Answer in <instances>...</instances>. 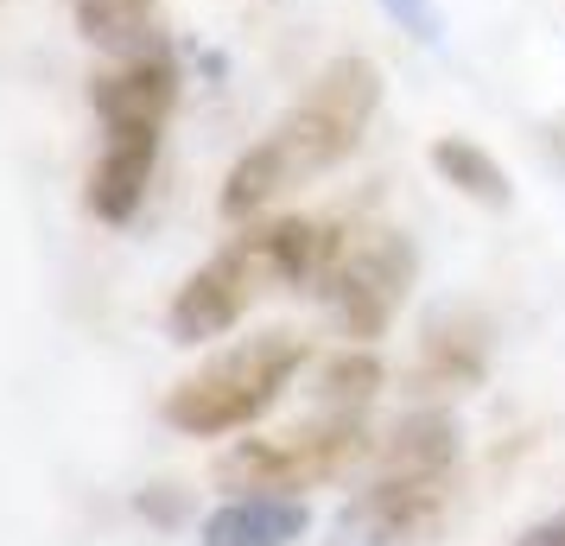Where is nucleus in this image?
<instances>
[{
	"label": "nucleus",
	"instance_id": "nucleus-1",
	"mask_svg": "<svg viewBox=\"0 0 565 546\" xmlns=\"http://www.w3.org/2000/svg\"><path fill=\"white\" fill-rule=\"evenodd\" d=\"M375 108H382V71L369 57H331L306 83V96L230 165V179H223V216L230 223H255L260 210L280 204L286 191H299L318 172L343 165L362 147Z\"/></svg>",
	"mask_w": 565,
	"mask_h": 546
},
{
	"label": "nucleus",
	"instance_id": "nucleus-2",
	"mask_svg": "<svg viewBox=\"0 0 565 546\" xmlns=\"http://www.w3.org/2000/svg\"><path fill=\"white\" fill-rule=\"evenodd\" d=\"M458 495V419L419 407L382 439L369 490L343 508V546H419L438 534Z\"/></svg>",
	"mask_w": 565,
	"mask_h": 546
},
{
	"label": "nucleus",
	"instance_id": "nucleus-3",
	"mask_svg": "<svg viewBox=\"0 0 565 546\" xmlns=\"http://www.w3.org/2000/svg\"><path fill=\"white\" fill-rule=\"evenodd\" d=\"M306 338L292 331H260V338L235 343L223 356H210L204 368H191L179 388L166 394V426L184 432V439H230V432H248L286 388L292 375L306 368Z\"/></svg>",
	"mask_w": 565,
	"mask_h": 546
},
{
	"label": "nucleus",
	"instance_id": "nucleus-4",
	"mask_svg": "<svg viewBox=\"0 0 565 546\" xmlns=\"http://www.w3.org/2000/svg\"><path fill=\"white\" fill-rule=\"evenodd\" d=\"M369 458V426L362 414H318L260 439H235L216 458V483L223 490H274V495H299L318 483H337Z\"/></svg>",
	"mask_w": 565,
	"mask_h": 546
},
{
	"label": "nucleus",
	"instance_id": "nucleus-5",
	"mask_svg": "<svg viewBox=\"0 0 565 546\" xmlns=\"http://www.w3.org/2000/svg\"><path fill=\"white\" fill-rule=\"evenodd\" d=\"M413 274H419V255H413L407 235L369 223V229H343L324 280L311 292L324 299V312L337 318V331L350 343H382L413 287Z\"/></svg>",
	"mask_w": 565,
	"mask_h": 546
},
{
	"label": "nucleus",
	"instance_id": "nucleus-6",
	"mask_svg": "<svg viewBox=\"0 0 565 546\" xmlns=\"http://www.w3.org/2000/svg\"><path fill=\"white\" fill-rule=\"evenodd\" d=\"M260 287H274V274H267V260H260L255 235L242 229L230 248H216V255L198 267V274H184V287L172 292V306H166V331L172 343H210L235 331L248 306L260 299Z\"/></svg>",
	"mask_w": 565,
	"mask_h": 546
},
{
	"label": "nucleus",
	"instance_id": "nucleus-7",
	"mask_svg": "<svg viewBox=\"0 0 565 546\" xmlns=\"http://www.w3.org/2000/svg\"><path fill=\"white\" fill-rule=\"evenodd\" d=\"M89 108L103 128H166L179 108V64L159 45H140L121 64L89 77Z\"/></svg>",
	"mask_w": 565,
	"mask_h": 546
},
{
	"label": "nucleus",
	"instance_id": "nucleus-8",
	"mask_svg": "<svg viewBox=\"0 0 565 546\" xmlns=\"http://www.w3.org/2000/svg\"><path fill=\"white\" fill-rule=\"evenodd\" d=\"M159 140H166V128H103V153L89 159V184H83V204L96 223H108V229L134 223V210L147 204V184L159 172Z\"/></svg>",
	"mask_w": 565,
	"mask_h": 546
},
{
	"label": "nucleus",
	"instance_id": "nucleus-9",
	"mask_svg": "<svg viewBox=\"0 0 565 546\" xmlns=\"http://www.w3.org/2000/svg\"><path fill=\"white\" fill-rule=\"evenodd\" d=\"M248 235H255L274 287H318L343 242V229H331L324 216H274V223H248Z\"/></svg>",
	"mask_w": 565,
	"mask_h": 546
},
{
	"label": "nucleus",
	"instance_id": "nucleus-10",
	"mask_svg": "<svg viewBox=\"0 0 565 546\" xmlns=\"http://www.w3.org/2000/svg\"><path fill=\"white\" fill-rule=\"evenodd\" d=\"M306 527H311V515L299 495L242 490L204 521V546H292Z\"/></svg>",
	"mask_w": 565,
	"mask_h": 546
},
{
	"label": "nucleus",
	"instance_id": "nucleus-11",
	"mask_svg": "<svg viewBox=\"0 0 565 546\" xmlns=\"http://www.w3.org/2000/svg\"><path fill=\"white\" fill-rule=\"evenodd\" d=\"M483 356H489V338L477 318H451V324H433L426 331V356H419V388L433 394H458L483 375Z\"/></svg>",
	"mask_w": 565,
	"mask_h": 546
},
{
	"label": "nucleus",
	"instance_id": "nucleus-12",
	"mask_svg": "<svg viewBox=\"0 0 565 546\" xmlns=\"http://www.w3.org/2000/svg\"><path fill=\"white\" fill-rule=\"evenodd\" d=\"M433 172L451 191H463L470 204H489V210H502L509 204V172L495 165V159L477 147V140H463V133H445V140H433Z\"/></svg>",
	"mask_w": 565,
	"mask_h": 546
},
{
	"label": "nucleus",
	"instance_id": "nucleus-13",
	"mask_svg": "<svg viewBox=\"0 0 565 546\" xmlns=\"http://www.w3.org/2000/svg\"><path fill=\"white\" fill-rule=\"evenodd\" d=\"M71 13H77L83 39H89L96 52H115V57L140 52L147 32H153V0H77Z\"/></svg>",
	"mask_w": 565,
	"mask_h": 546
},
{
	"label": "nucleus",
	"instance_id": "nucleus-14",
	"mask_svg": "<svg viewBox=\"0 0 565 546\" xmlns=\"http://www.w3.org/2000/svg\"><path fill=\"white\" fill-rule=\"evenodd\" d=\"M382 388V363H375V350L369 343H350V350H337L331 363L318 368V400H324V414H362L369 400Z\"/></svg>",
	"mask_w": 565,
	"mask_h": 546
},
{
	"label": "nucleus",
	"instance_id": "nucleus-15",
	"mask_svg": "<svg viewBox=\"0 0 565 546\" xmlns=\"http://www.w3.org/2000/svg\"><path fill=\"white\" fill-rule=\"evenodd\" d=\"M382 7L401 20V32L419 39V45H438V7L433 0H382Z\"/></svg>",
	"mask_w": 565,
	"mask_h": 546
},
{
	"label": "nucleus",
	"instance_id": "nucleus-16",
	"mask_svg": "<svg viewBox=\"0 0 565 546\" xmlns=\"http://www.w3.org/2000/svg\"><path fill=\"white\" fill-rule=\"evenodd\" d=\"M527 546H565V515H553L546 527H534V534H527Z\"/></svg>",
	"mask_w": 565,
	"mask_h": 546
}]
</instances>
